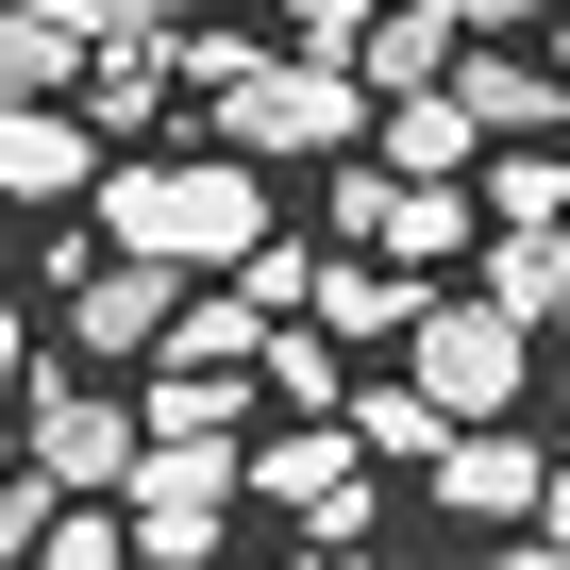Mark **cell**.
I'll use <instances>...</instances> for the list:
<instances>
[{"mask_svg": "<svg viewBox=\"0 0 570 570\" xmlns=\"http://www.w3.org/2000/svg\"><path fill=\"white\" fill-rule=\"evenodd\" d=\"M85 218H101V252H151V268H235V252L268 235V185H252L235 151H151V168H101V185H85Z\"/></svg>", "mask_w": 570, "mask_h": 570, "instance_id": "1", "label": "cell"}, {"mask_svg": "<svg viewBox=\"0 0 570 570\" xmlns=\"http://www.w3.org/2000/svg\"><path fill=\"white\" fill-rule=\"evenodd\" d=\"M202 101H218V151H235V168H336L353 118H370V85H353L336 51H235Z\"/></svg>", "mask_w": 570, "mask_h": 570, "instance_id": "2", "label": "cell"}, {"mask_svg": "<svg viewBox=\"0 0 570 570\" xmlns=\"http://www.w3.org/2000/svg\"><path fill=\"white\" fill-rule=\"evenodd\" d=\"M0 420H18V470H51L68 503H101L151 436H135V403L118 386H85V370H18V403H0Z\"/></svg>", "mask_w": 570, "mask_h": 570, "instance_id": "3", "label": "cell"}, {"mask_svg": "<svg viewBox=\"0 0 570 570\" xmlns=\"http://www.w3.org/2000/svg\"><path fill=\"white\" fill-rule=\"evenodd\" d=\"M118 487H135V520H118V537H135V570H218V520H235V436H151Z\"/></svg>", "mask_w": 570, "mask_h": 570, "instance_id": "4", "label": "cell"}, {"mask_svg": "<svg viewBox=\"0 0 570 570\" xmlns=\"http://www.w3.org/2000/svg\"><path fill=\"white\" fill-rule=\"evenodd\" d=\"M403 353H420L403 386H420L436 420H503V403H520V370H537V336H520L503 303H420V320H403Z\"/></svg>", "mask_w": 570, "mask_h": 570, "instance_id": "5", "label": "cell"}, {"mask_svg": "<svg viewBox=\"0 0 570 570\" xmlns=\"http://www.w3.org/2000/svg\"><path fill=\"white\" fill-rule=\"evenodd\" d=\"M420 470H436V503H453L470 537H503V520H537V470H553V436H520V420H453Z\"/></svg>", "mask_w": 570, "mask_h": 570, "instance_id": "6", "label": "cell"}, {"mask_svg": "<svg viewBox=\"0 0 570 570\" xmlns=\"http://www.w3.org/2000/svg\"><path fill=\"white\" fill-rule=\"evenodd\" d=\"M235 487H268V503H303L320 537H370V453H353L336 420H285L268 453H235Z\"/></svg>", "mask_w": 570, "mask_h": 570, "instance_id": "7", "label": "cell"}, {"mask_svg": "<svg viewBox=\"0 0 570 570\" xmlns=\"http://www.w3.org/2000/svg\"><path fill=\"white\" fill-rule=\"evenodd\" d=\"M168 303H185V268H151V252H68V336H85V370H118V353H151L168 336Z\"/></svg>", "mask_w": 570, "mask_h": 570, "instance_id": "8", "label": "cell"}, {"mask_svg": "<svg viewBox=\"0 0 570 570\" xmlns=\"http://www.w3.org/2000/svg\"><path fill=\"white\" fill-rule=\"evenodd\" d=\"M101 185V135L68 101H0V202H85Z\"/></svg>", "mask_w": 570, "mask_h": 570, "instance_id": "9", "label": "cell"}, {"mask_svg": "<svg viewBox=\"0 0 570 570\" xmlns=\"http://www.w3.org/2000/svg\"><path fill=\"white\" fill-rule=\"evenodd\" d=\"M453 51H470V35H453V0H370V18H353V51H336V68H353L370 101H403V85H436Z\"/></svg>", "mask_w": 570, "mask_h": 570, "instance_id": "10", "label": "cell"}, {"mask_svg": "<svg viewBox=\"0 0 570 570\" xmlns=\"http://www.w3.org/2000/svg\"><path fill=\"white\" fill-rule=\"evenodd\" d=\"M436 85H453V118H470V135H553V118H570V85H553L537 51H487V35H470Z\"/></svg>", "mask_w": 570, "mask_h": 570, "instance_id": "11", "label": "cell"}, {"mask_svg": "<svg viewBox=\"0 0 570 570\" xmlns=\"http://www.w3.org/2000/svg\"><path fill=\"white\" fill-rule=\"evenodd\" d=\"M303 320H320V336H403V320H420V268H386V252H320Z\"/></svg>", "mask_w": 570, "mask_h": 570, "instance_id": "12", "label": "cell"}, {"mask_svg": "<svg viewBox=\"0 0 570 570\" xmlns=\"http://www.w3.org/2000/svg\"><path fill=\"white\" fill-rule=\"evenodd\" d=\"M487 303H503L520 336H537V320H570V218H537V235H503V252H487Z\"/></svg>", "mask_w": 570, "mask_h": 570, "instance_id": "13", "label": "cell"}, {"mask_svg": "<svg viewBox=\"0 0 570 570\" xmlns=\"http://www.w3.org/2000/svg\"><path fill=\"white\" fill-rule=\"evenodd\" d=\"M487 218H503V235L570 218V151H537V135H487Z\"/></svg>", "mask_w": 570, "mask_h": 570, "instance_id": "14", "label": "cell"}, {"mask_svg": "<svg viewBox=\"0 0 570 570\" xmlns=\"http://www.w3.org/2000/svg\"><path fill=\"white\" fill-rule=\"evenodd\" d=\"M85 85V35L68 18H18V0H0V101H68Z\"/></svg>", "mask_w": 570, "mask_h": 570, "instance_id": "15", "label": "cell"}, {"mask_svg": "<svg viewBox=\"0 0 570 570\" xmlns=\"http://www.w3.org/2000/svg\"><path fill=\"white\" fill-rule=\"evenodd\" d=\"M252 386H268L285 420H320V403H336V336H320V320H268V336H252Z\"/></svg>", "mask_w": 570, "mask_h": 570, "instance_id": "16", "label": "cell"}, {"mask_svg": "<svg viewBox=\"0 0 570 570\" xmlns=\"http://www.w3.org/2000/svg\"><path fill=\"white\" fill-rule=\"evenodd\" d=\"M470 151H487V135L453 118V85H403V101H386V168H470Z\"/></svg>", "mask_w": 570, "mask_h": 570, "instance_id": "17", "label": "cell"}, {"mask_svg": "<svg viewBox=\"0 0 570 570\" xmlns=\"http://www.w3.org/2000/svg\"><path fill=\"white\" fill-rule=\"evenodd\" d=\"M235 403H252L235 370H168V386L135 403V436H235Z\"/></svg>", "mask_w": 570, "mask_h": 570, "instance_id": "18", "label": "cell"}, {"mask_svg": "<svg viewBox=\"0 0 570 570\" xmlns=\"http://www.w3.org/2000/svg\"><path fill=\"white\" fill-rule=\"evenodd\" d=\"M218 285H235L252 320H303V285H320V252H285V235H252V252H235Z\"/></svg>", "mask_w": 570, "mask_h": 570, "instance_id": "19", "label": "cell"}, {"mask_svg": "<svg viewBox=\"0 0 570 570\" xmlns=\"http://www.w3.org/2000/svg\"><path fill=\"white\" fill-rule=\"evenodd\" d=\"M336 436H353V453H436V436H453V420H436V403H420V386H370V403H353V420H336Z\"/></svg>", "mask_w": 570, "mask_h": 570, "instance_id": "20", "label": "cell"}, {"mask_svg": "<svg viewBox=\"0 0 570 570\" xmlns=\"http://www.w3.org/2000/svg\"><path fill=\"white\" fill-rule=\"evenodd\" d=\"M18 570H135V537H118L101 503H51V537H35Z\"/></svg>", "mask_w": 570, "mask_h": 570, "instance_id": "21", "label": "cell"}, {"mask_svg": "<svg viewBox=\"0 0 570 570\" xmlns=\"http://www.w3.org/2000/svg\"><path fill=\"white\" fill-rule=\"evenodd\" d=\"M101 35H135V51H151V35H185V0H85V51H101Z\"/></svg>", "mask_w": 570, "mask_h": 570, "instance_id": "22", "label": "cell"}, {"mask_svg": "<svg viewBox=\"0 0 570 570\" xmlns=\"http://www.w3.org/2000/svg\"><path fill=\"white\" fill-rule=\"evenodd\" d=\"M285 18H303V51H353V18H370V0H285Z\"/></svg>", "mask_w": 570, "mask_h": 570, "instance_id": "23", "label": "cell"}, {"mask_svg": "<svg viewBox=\"0 0 570 570\" xmlns=\"http://www.w3.org/2000/svg\"><path fill=\"white\" fill-rule=\"evenodd\" d=\"M553 0H453V35H537Z\"/></svg>", "mask_w": 570, "mask_h": 570, "instance_id": "24", "label": "cell"}, {"mask_svg": "<svg viewBox=\"0 0 570 570\" xmlns=\"http://www.w3.org/2000/svg\"><path fill=\"white\" fill-rule=\"evenodd\" d=\"M487 570H570V553H553V537H520V520H503V553H487Z\"/></svg>", "mask_w": 570, "mask_h": 570, "instance_id": "25", "label": "cell"}, {"mask_svg": "<svg viewBox=\"0 0 570 570\" xmlns=\"http://www.w3.org/2000/svg\"><path fill=\"white\" fill-rule=\"evenodd\" d=\"M18 370H35V336H18V320H0V403H18Z\"/></svg>", "mask_w": 570, "mask_h": 570, "instance_id": "26", "label": "cell"}, {"mask_svg": "<svg viewBox=\"0 0 570 570\" xmlns=\"http://www.w3.org/2000/svg\"><path fill=\"white\" fill-rule=\"evenodd\" d=\"M553 453H570V386H553Z\"/></svg>", "mask_w": 570, "mask_h": 570, "instance_id": "27", "label": "cell"}]
</instances>
